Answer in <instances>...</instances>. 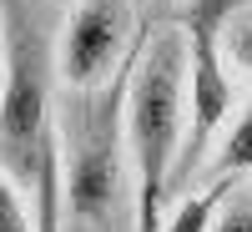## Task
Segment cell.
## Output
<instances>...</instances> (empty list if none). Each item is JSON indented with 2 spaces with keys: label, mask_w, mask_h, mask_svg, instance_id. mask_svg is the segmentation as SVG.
<instances>
[{
  "label": "cell",
  "mask_w": 252,
  "mask_h": 232,
  "mask_svg": "<svg viewBox=\"0 0 252 232\" xmlns=\"http://www.w3.org/2000/svg\"><path fill=\"white\" fill-rule=\"evenodd\" d=\"M126 66L121 81L101 91H61V197L66 232H136V177L126 157Z\"/></svg>",
  "instance_id": "6da1fadb"
},
{
  "label": "cell",
  "mask_w": 252,
  "mask_h": 232,
  "mask_svg": "<svg viewBox=\"0 0 252 232\" xmlns=\"http://www.w3.org/2000/svg\"><path fill=\"white\" fill-rule=\"evenodd\" d=\"M126 157L136 177V232H157L172 202V177L187 136V35L177 20L152 26L126 81Z\"/></svg>",
  "instance_id": "7a4b0ae2"
},
{
  "label": "cell",
  "mask_w": 252,
  "mask_h": 232,
  "mask_svg": "<svg viewBox=\"0 0 252 232\" xmlns=\"http://www.w3.org/2000/svg\"><path fill=\"white\" fill-rule=\"evenodd\" d=\"M5 5V71H0V166L26 187H35L46 157L56 152V111H61V71H56V31L46 0H0Z\"/></svg>",
  "instance_id": "3957f363"
},
{
  "label": "cell",
  "mask_w": 252,
  "mask_h": 232,
  "mask_svg": "<svg viewBox=\"0 0 252 232\" xmlns=\"http://www.w3.org/2000/svg\"><path fill=\"white\" fill-rule=\"evenodd\" d=\"M141 15L136 0H76L56 31V71L61 91H101L126 76L141 51Z\"/></svg>",
  "instance_id": "277c9868"
},
{
  "label": "cell",
  "mask_w": 252,
  "mask_h": 232,
  "mask_svg": "<svg viewBox=\"0 0 252 232\" xmlns=\"http://www.w3.org/2000/svg\"><path fill=\"white\" fill-rule=\"evenodd\" d=\"M247 172H252V101L212 141V152H207L202 172H197V187H207V182H247Z\"/></svg>",
  "instance_id": "5b68a950"
},
{
  "label": "cell",
  "mask_w": 252,
  "mask_h": 232,
  "mask_svg": "<svg viewBox=\"0 0 252 232\" xmlns=\"http://www.w3.org/2000/svg\"><path fill=\"white\" fill-rule=\"evenodd\" d=\"M237 182H207V187H192L172 212L161 217V227L157 232H212V222H217V212H222V202H227V192H232Z\"/></svg>",
  "instance_id": "8992f818"
},
{
  "label": "cell",
  "mask_w": 252,
  "mask_h": 232,
  "mask_svg": "<svg viewBox=\"0 0 252 232\" xmlns=\"http://www.w3.org/2000/svg\"><path fill=\"white\" fill-rule=\"evenodd\" d=\"M0 232H35L31 192L5 172V166H0Z\"/></svg>",
  "instance_id": "52a82bcc"
},
{
  "label": "cell",
  "mask_w": 252,
  "mask_h": 232,
  "mask_svg": "<svg viewBox=\"0 0 252 232\" xmlns=\"http://www.w3.org/2000/svg\"><path fill=\"white\" fill-rule=\"evenodd\" d=\"M212 232H252V182H237L232 192H227Z\"/></svg>",
  "instance_id": "ba28073f"
},
{
  "label": "cell",
  "mask_w": 252,
  "mask_h": 232,
  "mask_svg": "<svg viewBox=\"0 0 252 232\" xmlns=\"http://www.w3.org/2000/svg\"><path fill=\"white\" fill-rule=\"evenodd\" d=\"M222 51H227V66H237V71H247V76H252V10H242L232 26H227Z\"/></svg>",
  "instance_id": "9c48e42d"
},
{
  "label": "cell",
  "mask_w": 252,
  "mask_h": 232,
  "mask_svg": "<svg viewBox=\"0 0 252 232\" xmlns=\"http://www.w3.org/2000/svg\"><path fill=\"white\" fill-rule=\"evenodd\" d=\"M0 71H5V5H0Z\"/></svg>",
  "instance_id": "30bf717a"
},
{
  "label": "cell",
  "mask_w": 252,
  "mask_h": 232,
  "mask_svg": "<svg viewBox=\"0 0 252 232\" xmlns=\"http://www.w3.org/2000/svg\"><path fill=\"white\" fill-rule=\"evenodd\" d=\"M46 5H76V0H46Z\"/></svg>",
  "instance_id": "8fae6325"
},
{
  "label": "cell",
  "mask_w": 252,
  "mask_h": 232,
  "mask_svg": "<svg viewBox=\"0 0 252 232\" xmlns=\"http://www.w3.org/2000/svg\"><path fill=\"white\" fill-rule=\"evenodd\" d=\"M157 5H182V0H157Z\"/></svg>",
  "instance_id": "7c38bea8"
}]
</instances>
